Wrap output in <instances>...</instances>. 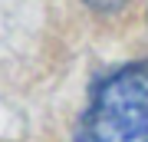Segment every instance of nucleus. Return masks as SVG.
Here are the masks:
<instances>
[{"mask_svg": "<svg viewBox=\"0 0 148 142\" xmlns=\"http://www.w3.org/2000/svg\"><path fill=\"white\" fill-rule=\"evenodd\" d=\"M76 142H148V63L119 66L92 86Z\"/></svg>", "mask_w": 148, "mask_h": 142, "instance_id": "1", "label": "nucleus"}, {"mask_svg": "<svg viewBox=\"0 0 148 142\" xmlns=\"http://www.w3.org/2000/svg\"><path fill=\"white\" fill-rule=\"evenodd\" d=\"M86 3H89L92 10H99V13H112V10H119L125 0H86Z\"/></svg>", "mask_w": 148, "mask_h": 142, "instance_id": "2", "label": "nucleus"}]
</instances>
